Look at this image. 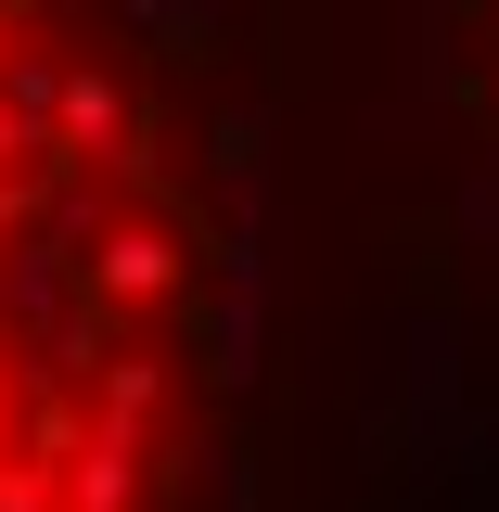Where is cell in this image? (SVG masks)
Masks as SVG:
<instances>
[{"instance_id":"obj_1","label":"cell","mask_w":499,"mask_h":512,"mask_svg":"<svg viewBox=\"0 0 499 512\" xmlns=\"http://www.w3.org/2000/svg\"><path fill=\"white\" fill-rule=\"evenodd\" d=\"M269 308L231 0H0V512H244Z\"/></svg>"},{"instance_id":"obj_2","label":"cell","mask_w":499,"mask_h":512,"mask_svg":"<svg viewBox=\"0 0 499 512\" xmlns=\"http://www.w3.org/2000/svg\"><path fill=\"white\" fill-rule=\"evenodd\" d=\"M448 77H461V116L499 141V0H448Z\"/></svg>"}]
</instances>
